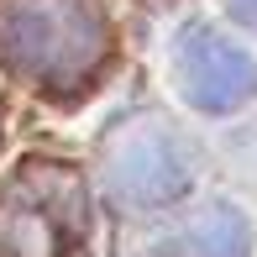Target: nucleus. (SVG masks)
<instances>
[{"label":"nucleus","mask_w":257,"mask_h":257,"mask_svg":"<svg viewBox=\"0 0 257 257\" xmlns=\"http://www.w3.org/2000/svg\"><path fill=\"white\" fill-rule=\"evenodd\" d=\"M110 27L95 0H0V63L48 89H74L105 63Z\"/></svg>","instance_id":"f257e3e1"},{"label":"nucleus","mask_w":257,"mask_h":257,"mask_svg":"<svg viewBox=\"0 0 257 257\" xmlns=\"http://www.w3.org/2000/svg\"><path fill=\"white\" fill-rule=\"evenodd\" d=\"M89 194L63 163H21L0 189V257H84Z\"/></svg>","instance_id":"f03ea898"},{"label":"nucleus","mask_w":257,"mask_h":257,"mask_svg":"<svg viewBox=\"0 0 257 257\" xmlns=\"http://www.w3.org/2000/svg\"><path fill=\"white\" fill-rule=\"evenodd\" d=\"M105 184L126 205H163L189 189V153L163 121H126L105 147Z\"/></svg>","instance_id":"7ed1b4c3"},{"label":"nucleus","mask_w":257,"mask_h":257,"mask_svg":"<svg viewBox=\"0 0 257 257\" xmlns=\"http://www.w3.org/2000/svg\"><path fill=\"white\" fill-rule=\"evenodd\" d=\"M173 74H179L184 100H189L194 110H205V115L236 110V105H247L252 89H257L252 58L231 37H220V32H210V27H189L179 37V48H173Z\"/></svg>","instance_id":"20e7f679"},{"label":"nucleus","mask_w":257,"mask_h":257,"mask_svg":"<svg viewBox=\"0 0 257 257\" xmlns=\"http://www.w3.org/2000/svg\"><path fill=\"white\" fill-rule=\"evenodd\" d=\"M184 252H189V257H247L252 252L247 215H241L236 205H210L205 215L189 226Z\"/></svg>","instance_id":"39448f33"},{"label":"nucleus","mask_w":257,"mask_h":257,"mask_svg":"<svg viewBox=\"0 0 257 257\" xmlns=\"http://www.w3.org/2000/svg\"><path fill=\"white\" fill-rule=\"evenodd\" d=\"M226 11L241 21V27H252V32H257V0H226Z\"/></svg>","instance_id":"423d86ee"}]
</instances>
